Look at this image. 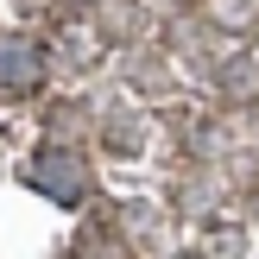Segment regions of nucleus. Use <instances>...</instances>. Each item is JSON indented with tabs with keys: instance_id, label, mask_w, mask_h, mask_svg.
I'll list each match as a JSON object with an SVG mask.
<instances>
[{
	"instance_id": "nucleus-1",
	"label": "nucleus",
	"mask_w": 259,
	"mask_h": 259,
	"mask_svg": "<svg viewBox=\"0 0 259 259\" xmlns=\"http://www.w3.org/2000/svg\"><path fill=\"white\" fill-rule=\"evenodd\" d=\"M32 76H38V51L25 38H7L0 45V89H25Z\"/></svg>"
},
{
	"instance_id": "nucleus-2",
	"label": "nucleus",
	"mask_w": 259,
	"mask_h": 259,
	"mask_svg": "<svg viewBox=\"0 0 259 259\" xmlns=\"http://www.w3.org/2000/svg\"><path fill=\"white\" fill-rule=\"evenodd\" d=\"M32 184H45L57 202H76V164L70 158H45V164H32Z\"/></svg>"
}]
</instances>
